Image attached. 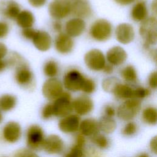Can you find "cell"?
<instances>
[{
	"label": "cell",
	"instance_id": "6da1fadb",
	"mask_svg": "<svg viewBox=\"0 0 157 157\" xmlns=\"http://www.w3.org/2000/svg\"><path fill=\"white\" fill-rule=\"evenodd\" d=\"M157 20L156 17H147L142 21L139 28V34L144 41V46L148 48L155 45L157 41Z\"/></svg>",
	"mask_w": 157,
	"mask_h": 157
},
{
	"label": "cell",
	"instance_id": "7a4b0ae2",
	"mask_svg": "<svg viewBox=\"0 0 157 157\" xmlns=\"http://www.w3.org/2000/svg\"><path fill=\"white\" fill-rule=\"evenodd\" d=\"M112 34V24L107 20H96L90 29V36L98 42H104L109 39Z\"/></svg>",
	"mask_w": 157,
	"mask_h": 157
},
{
	"label": "cell",
	"instance_id": "3957f363",
	"mask_svg": "<svg viewBox=\"0 0 157 157\" xmlns=\"http://www.w3.org/2000/svg\"><path fill=\"white\" fill-rule=\"evenodd\" d=\"M141 103L139 99L131 98L126 99L117 109L118 117L123 120L128 121L136 116L140 109Z\"/></svg>",
	"mask_w": 157,
	"mask_h": 157
},
{
	"label": "cell",
	"instance_id": "277c9868",
	"mask_svg": "<svg viewBox=\"0 0 157 157\" xmlns=\"http://www.w3.org/2000/svg\"><path fill=\"white\" fill-rule=\"evenodd\" d=\"M55 116L64 117L71 114L72 110L71 96L67 92H63L52 104Z\"/></svg>",
	"mask_w": 157,
	"mask_h": 157
},
{
	"label": "cell",
	"instance_id": "5b68a950",
	"mask_svg": "<svg viewBox=\"0 0 157 157\" xmlns=\"http://www.w3.org/2000/svg\"><path fill=\"white\" fill-rule=\"evenodd\" d=\"M84 61L87 67L93 71L102 70L106 64L103 53L96 48L91 49L87 52L85 55Z\"/></svg>",
	"mask_w": 157,
	"mask_h": 157
},
{
	"label": "cell",
	"instance_id": "8992f818",
	"mask_svg": "<svg viewBox=\"0 0 157 157\" xmlns=\"http://www.w3.org/2000/svg\"><path fill=\"white\" fill-rule=\"evenodd\" d=\"M48 10L53 18L59 20L71 13V3L68 0H52L48 5Z\"/></svg>",
	"mask_w": 157,
	"mask_h": 157
},
{
	"label": "cell",
	"instance_id": "52a82bcc",
	"mask_svg": "<svg viewBox=\"0 0 157 157\" xmlns=\"http://www.w3.org/2000/svg\"><path fill=\"white\" fill-rule=\"evenodd\" d=\"M14 78L18 85L24 88H29L33 85L34 75L27 62L15 69Z\"/></svg>",
	"mask_w": 157,
	"mask_h": 157
},
{
	"label": "cell",
	"instance_id": "ba28073f",
	"mask_svg": "<svg viewBox=\"0 0 157 157\" xmlns=\"http://www.w3.org/2000/svg\"><path fill=\"white\" fill-rule=\"evenodd\" d=\"M85 77L78 70L67 71L63 77V85L66 89L71 91L81 90Z\"/></svg>",
	"mask_w": 157,
	"mask_h": 157
},
{
	"label": "cell",
	"instance_id": "9c48e42d",
	"mask_svg": "<svg viewBox=\"0 0 157 157\" xmlns=\"http://www.w3.org/2000/svg\"><path fill=\"white\" fill-rule=\"evenodd\" d=\"M44 139V131L39 126L33 124L29 127L26 132V144L29 148L34 150L41 149Z\"/></svg>",
	"mask_w": 157,
	"mask_h": 157
},
{
	"label": "cell",
	"instance_id": "30bf717a",
	"mask_svg": "<svg viewBox=\"0 0 157 157\" xmlns=\"http://www.w3.org/2000/svg\"><path fill=\"white\" fill-rule=\"evenodd\" d=\"M42 91L44 96L49 100H55L64 91L63 86L59 80L50 78L43 84Z\"/></svg>",
	"mask_w": 157,
	"mask_h": 157
},
{
	"label": "cell",
	"instance_id": "8fae6325",
	"mask_svg": "<svg viewBox=\"0 0 157 157\" xmlns=\"http://www.w3.org/2000/svg\"><path fill=\"white\" fill-rule=\"evenodd\" d=\"M20 11V6L17 1L14 0L0 1V18L2 19L15 20Z\"/></svg>",
	"mask_w": 157,
	"mask_h": 157
},
{
	"label": "cell",
	"instance_id": "7c38bea8",
	"mask_svg": "<svg viewBox=\"0 0 157 157\" xmlns=\"http://www.w3.org/2000/svg\"><path fill=\"white\" fill-rule=\"evenodd\" d=\"M71 3V13L77 18H89L92 14V9L88 0H74Z\"/></svg>",
	"mask_w": 157,
	"mask_h": 157
},
{
	"label": "cell",
	"instance_id": "4fadbf2b",
	"mask_svg": "<svg viewBox=\"0 0 157 157\" xmlns=\"http://www.w3.org/2000/svg\"><path fill=\"white\" fill-rule=\"evenodd\" d=\"M115 34L116 39L122 44L131 43L135 37L133 26L126 23H123L118 25L115 29Z\"/></svg>",
	"mask_w": 157,
	"mask_h": 157
},
{
	"label": "cell",
	"instance_id": "5bb4252c",
	"mask_svg": "<svg viewBox=\"0 0 157 157\" xmlns=\"http://www.w3.org/2000/svg\"><path fill=\"white\" fill-rule=\"evenodd\" d=\"M72 110L78 115H85L93 109V102L90 97L81 95L72 101Z\"/></svg>",
	"mask_w": 157,
	"mask_h": 157
},
{
	"label": "cell",
	"instance_id": "9a60e30c",
	"mask_svg": "<svg viewBox=\"0 0 157 157\" xmlns=\"http://www.w3.org/2000/svg\"><path fill=\"white\" fill-rule=\"evenodd\" d=\"M42 148L49 154H57L63 151L64 143L60 137L52 134L44 139Z\"/></svg>",
	"mask_w": 157,
	"mask_h": 157
},
{
	"label": "cell",
	"instance_id": "2e32d148",
	"mask_svg": "<svg viewBox=\"0 0 157 157\" xmlns=\"http://www.w3.org/2000/svg\"><path fill=\"white\" fill-rule=\"evenodd\" d=\"M106 59L108 63L113 66H120L126 61L127 53L120 46H114L107 52Z\"/></svg>",
	"mask_w": 157,
	"mask_h": 157
},
{
	"label": "cell",
	"instance_id": "e0dca14e",
	"mask_svg": "<svg viewBox=\"0 0 157 157\" xmlns=\"http://www.w3.org/2000/svg\"><path fill=\"white\" fill-rule=\"evenodd\" d=\"M4 139L9 143H15L18 141L21 135L20 125L15 121L8 122L2 131Z\"/></svg>",
	"mask_w": 157,
	"mask_h": 157
},
{
	"label": "cell",
	"instance_id": "ac0fdd59",
	"mask_svg": "<svg viewBox=\"0 0 157 157\" xmlns=\"http://www.w3.org/2000/svg\"><path fill=\"white\" fill-rule=\"evenodd\" d=\"M80 123V118L77 115L69 114L60 120L58 126L62 132L72 133L78 129Z\"/></svg>",
	"mask_w": 157,
	"mask_h": 157
},
{
	"label": "cell",
	"instance_id": "d6986e66",
	"mask_svg": "<svg viewBox=\"0 0 157 157\" xmlns=\"http://www.w3.org/2000/svg\"><path fill=\"white\" fill-rule=\"evenodd\" d=\"M74 45L72 38L66 33H59L55 40V48L58 53L61 54L70 53L73 49Z\"/></svg>",
	"mask_w": 157,
	"mask_h": 157
},
{
	"label": "cell",
	"instance_id": "ffe728a7",
	"mask_svg": "<svg viewBox=\"0 0 157 157\" xmlns=\"http://www.w3.org/2000/svg\"><path fill=\"white\" fill-rule=\"evenodd\" d=\"M32 42L34 47L39 50L45 52L50 49L52 45V38L50 35L45 31L37 30Z\"/></svg>",
	"mask_w": 157,
	"mask_h": 157
},
{
	"label": "cell",
	"instance_id": "44dd1931",
	"mask_svg": "<svg viewBox=\"0 0 157 157\" xmlns=\"http://www.w3.org/2000/svg\"><path fill=\"white\" fill-rule=\"evenodd\" d=\"M86 27L83 19L80 18H73L69 20L65 25L66 34L71 37L80 36L85 31Z\"/></svg>",
	"mask_w": 157,
	"mask_h": 157
},
{
	"label": "cell",
	"instance_id": "7402d4cb",
	"mask_svg": "<svg viewBox=\"0 0 157 157\" xmlns=\"http://www.w3.org/2000/svg\"><path fill=\"white\" fill-rule=\"evenodd\" d=\"M79 130L81 134L85 136L93 137L98 134V122L92 118H86L80 123Z\"/></svg>",
	"mask_w": 157,
	"mask_h": 157
},
{
	"label": "cell",
	"instance_id": "603a6c76",
	"mask_svg": "<svg viewBox=\"0 0 157 157\" xmlns=\"http://www.w3.org/2000/svg\"><path fill=\"white\" fill-rule=\"evenodd\" d=\"M148 9L144 0L137 2L131 10V17L136 21H142L147 18Z\"/></svg>",
	"mask_w": 157,
	"mask_h": 157
},
{
	"label": "cell",
	"instance_id": "cb8c5ba5",
	"mask_svg": "<svg viewBox=\"0 0 157 157\" xmlns=\"http://www.w3.org/2000/svg\"><path fill=\"white\" fill-rule=\"evenodd\" d=\"M18 26L22 29L31 28L34 23V17L33 13L28 10H21L15 19Z\"/></svg>",
	"mask_w": 157,
	"mask_h": 157
},
{
	"label": "cell",
	"instance_id": "d4e9b609",
	"mask_svg": "<svg viewBox=\"0 0 157 157\" xmlns=\"http://www.w3.org/2000/svg\"><path fill=\"white\" fill-rule=\"evenodd\" d=\"M112 93H113L117 98L121 99H128L133 98L134 89L128 85L123 84L119 82L116 85Z\"/></svg>",
	"mask_w": 157,
	"mask_h": 157
},
{
	"label": "cell",
	"instance_id": "484cf974",
	"mask_svg": "<svg viewBox=\"0 0 157 157\" xmlns=\"http://www.w3.org/2000/svg\"><path fill=\"white\" fill-rule=\"evenodd\" d=\"M4 60L7 64V68L15 69L26 61L24 58L16 52H10L7 53Z\"/></svg>",
	"mask_w": 157,
	"mask_h": 157
},
{
	"label": "cell",
	"instance_id": "4316f807",
	"mask_svg": "<svg viewBox=\"0 0 157 157\" xmlns=\"http://www.w3.org/2000/svg\"><path fill=\"white\" fill-rule=\"evenodd\" d=\"M17 104V98L10 94H4L0 96V110L4 112L13 109Z\"/></svg>",
	"mask_w": 157,
	"mask_h": 157
},
{
	"label": "cell",
	"instance_id": "83f0119b",
	"mask_svg": "<svg viewBox=\"0 0 157 157\" xmlns=\"http://www.w3.org/2000/svg\"><path fill=\"white\" fill-rule=\"evenodd\" d=\"M99 129L105 133H111L113 132L116 128L117 124L115 121L107 116H103L98 122Z\"/></svg>",
	"mask_w": 157,
	"mask_h": 157
},
{
	"label": "cell",
	"instance_id": "f1b7e54d",
	"mask_svg": "<svg viewBox=\"0 0 157 157\" xmlns=\"http://www.w3.org/2000/svg\"><path fill=\"white\" fill-rule=\"evenodd\" d=\"M120 75L128 82L134 83L137 82V74L136 69L132 65H128L123 67L120 72Z\"/></svg>",
	"mask_w": 157,
	"mask_h": 157
},
{
	"label": "cell",
	"instance_id": "f546056e",
	"mask_svg": "<svg viewBox=\"0 0 157 157\" xmlns=\"http://www.w3.org/2000/svg\"><path fill=\"white\" fill-rule=\"evenodd\" d=\"M44 74L48 77L53 78L57 75L59 72L58 63L53 59H50L46 61L43 67Z\"/></svg>",
	"mask_w": 157,
	"mask_h": 157
},
{
	"label": "cell",
	"instance_id": "4dcf8cb0",
	"mask_svg": "<svg viewBox=\"0 0 157 157\" xmlns=\"http://www.w3.org/2000/svg\"><path fill=\"white\" fill-rule=\"evenodd\" d=\"M144 121L150 124H155L157 121L156 109L152 107H147L142 112Z\"/></svg>",
	"mask_w": 157,
	"mask_h": 157
},
{
	"label": "cell",
	"instance_id": "1f68e13d",
	"mask_svg": "<svg viewBox=\"0 0 157 157\" xmlns=\"http://www.w3.org/2000/svg\"><path fill=\"white\" fill-rule=\"evenodd\" d=\"M91 140L94 144H96L97 147L102 149L107 148L109 144L107 139L102 134H97L94 135V136L91 137Z\"/></svg>",
	"mask_w": 157,
	"mask_h": 157
},
{
	"label": "cell",
	"instance_id": "d6a6232c",
	"mask_svg": "<svg viewBox=\"0 0 157 157\" xmlns=\"http://www.w3.org/2000/svg\"><path fill=\"white\" fill-rule=\"evenodd\" d=\"M119 83L115 77H109L104 79L102 83V88L107 92H112L116 85Z\"/></svg>",
	"mask_w": 157,
	"mask_h": 157
},
{
	"label": "cell",
	"instance_id": "836d02e7",
	"mask_svg": "<svg viewBox=\"0 0 157 157\" xmlns=\"http://www.w3.org/2000/svg\"><path fill=\"white\" fill-rule=\"evenodd\" d=\"M96 88V84L93 80L90 78L86 77L85 78L81 91L85 93L90 94L94 91Z\"/></svg>",
	"mask_w": 157,
	"mask_h": 157
},
{
	"label": "cell",
	"instance_id": "e575fe53",
	"mask_svg": "<svg viewBox=\"0 0 157 157\" xmlns=\"http://www.w3.org/2000/svg\"><path fill=\"white\" fill-rule=\"evenodd\" d=\"M83 146L77 143L71 148L65 157H83Z\"/></svg>",
	"mask_w": 157,
	"mask_h": 157
},
{
	"label": "cell",
	"instance_id": "d590c367",
	"mask_svg": "<svg viewBox=\"0 0 157 157\" xmlns=\"http://www.w3.org/2000/svg\"><path fill=\"white\" fill-rule=\"evenodd\" d=\"M150 94V90L148 88L139 86L136 89H134L133 98H136L137 99H143L149 96Z\"/></svg>",
	"mask_w": 157,
	"mask_h": 157
},
{
	"label": "cell",
	"instance_id": "8d00e7d4",
	"mask_svg": "<svg viewBox=\"0 0 157 157\" xmlns=\"http://www.w3.org/2000/svg\"><path fill=\"white\" fill-rule=\"evenodd\" d=\"M137 131V125L134 122L128 123L122 130V133L125 136H132L136 133Z\"/></svg>",
	"mask_w": 157,
	"mask_h": 157
},
{
	"label": "cell",
	"instance_id": "74e56055",
	"mask_svg": "<svg viewBox=\"0 0 157 157\" xmlns=\"http://www.w3.org/2000/svg\"><path fill=\"white\" fill-rule=\"evenodd\" d=\"M53 109L52 104H46L42 110V117L44 119H48L53 116Z\"/></svg>",
	"mask_w": 157,
	"mask_h": 157
},
{
	"label": "cell",
	"instance_id": "f35d334b",
	"mask_svg": "<svg viewBox=\"0 0 157 157\" xmlns=\"http://www.w3.org/2000/svg\"><path fill=\"white\" fill-rule=\"evenodd\" d=\"M9 32V26L4 20H0V39L6 37Z\"/></svg>",
	"mask_w": 157,
	"mask_h": 157
},
{
	"label": "cell",
	"instance_id": "ab89813d",
	"mask_svg": "<svg viewBox=\"0 0 157 157\" xmlns=\"http://www.w3.org/2000/svg\"><path fill=\"white\" fill-rule=\"evenodd\" d=\"M37 30L34 29V28H24L21 31V35L22 36L28 40H32Z\"/></svg>",
	"mask_w": 157,
	"mask_h": 157
},
{
	"label": "cell",
	"instance_id": "60d3db41",
	"mask_svg": "<svg viewBox=\"0 0 157 157\" xmlns=\"http://www.w3.org/2000/svg\"><path fill=\"white\" fill-rule=\"evenodd\" d=\"M148 85L152 89L155 90L157 86V74L156 71L151 72L148 77Z\"/></svg>",
	"mask_w": 157,
	"mask_h": 157
},
{
	"label": "cell",
	"instance_id": "b9f144b4",
	"mask_svg": "<svg viewBox=\"0 0 157 157\" xmlns=\"http://www.w3.org/2000/svg\"><path fill=\"white\" fill-rule=\"evenodd\" d=\"M47 0H28L29 4L34 7H40L45 4Z\"/></svg>",
	"mask_w": 157,
	"mask_h": 157
},
{
	"label": "cell",
	"instance_id": "7bdbcfd3",
	"mask_svg": "<svg viewBox=\"0 0 157 157\" xmlns=\"http://www.w3.org/2000/svg\"><path fill=\"white\" fill-rule=\"evenodd\" d=\"M105 115L109 117H112L115 114V110L112 105H108L105 107L104 109Z\"/></svg>",
	"mask_w": 157,
	"mask_h": 157
},
{
	"label": "cell",
	"instance_id": "ee69618b",
	"mask_svg": "<svg viewBox=\"0 0 157 157\" xmlns=\"http://www.w3.org/2000/svg\"><path fill=\"white\" fill-rule=\"evenodd\" d=\"M8 53L7 46L2 42H0V59H4Z\"/></svg>",
	"mask_w": 157,
	"mask_h": 157
},
{
	"label": "cell",
	"instance_id": "f6af8a7d",
	"mask_svg": "<svg viewBox=\"0 0 157 157\" xmlns=\"http://www.w3.org/2000/svg\"><path fill=\"white\" fill-rule=\"evenodd\" d=\"M16 157H39V156L29 151L24 150L17 153Z\"/></svg>",
	"mask_w": 157,
	"mask_h": 157
},
{
	"label": "cell",
	"instance_id": "bcb514c9",
	"mask_svg": "<svg viewBox=\"0 0 157 157\" xmlns=\"http://www.w3.org/2000/svg\"><path fill=\"white\" fill-rule=\"evenodd\" d=\"M150 147L151 148V150L155 154H156L157 152V140H156V137H154L151 139L150 143Z\"/></svg>",
	"mask_w": 157,
	"mask_h": 157
},
{
	"label": "cell",
	"instance_id": "7dc6e473",
	"mask_svg": "<svg viewBox=\"0 0 157 157\" xmlns=\"http://www.w3.org/2000/svg\"><path fill=\"white\" fill-rule=\"evenodd\" d=\"M52 27L56 32L59 33V32L61 31V30L63 29V25L59 21L56 20V21H55L53 23Z\"/></svg>",
	"mask_w": 157,
	"mask_h": 157
},
{
	"label": "cell",
	"instance_id": "c3c4849f",
	"mask_svg": "<svg viewBox=\"0 0 157 157\" xmlns=\"http://www.w3.org/2000/svg\"><path fill=\"white\" fill-rule=\"evenodd\" d=\"M102 71H103V72H105V74H110L113 71V66L112 65L110 64L109 63V64H105Z\"/></svg>",
	"mask_w": 157,
	"mask_h": 157
},
{
	"label": "cell",
	"instance_id": "681fc988",
	"mask_svg": "<svg viewBox=\"0 0 157 157\" xmlns=\"http://www.w3.org/2000/svg\"><path fill=\"white\" fill-rule=\"evenodd\" d=\"M117 4L122 6H127L132 4L136 0H114Z\"/></svg>",
	"mask_w": 157,
	"mask_h": 157
},
{
	"label": "cell",
	"instance_id": "f907efd6",
	"mask_svg": "<svg viewBox=\"0 0 157 157\" xmlns=\"http://www.w3.org/2000/svg\"><path fill=\"white\" fill-rule=\"evenodd\" d=\"M6 68H7V67L4 59H0V72H2V71H4Z\"/></svg>",
	"mask_w": 157,
	"mask_h": 157
},
{
	"label": "cell",
	"instance_id": "816d5d0a",
	"mask_svg": "<svg viewBox=\"0 0 157 157\" xmlns=\"http://www.w3.org/2000/svg\"><path fill=\"white\" fill-rule=\"evenodd\" d=\"M151 10L154 12L156 16V0H154L151 4Z\"/></svg>",
	"mask_w": 157,
	"mask_h": 157
},
{
	"label": "cell",
	"instance_id": "f5cc1de1",
	"mask_svg": "<svg viewBox=\"0 0 157 157\" xmlns=\"http://www.w3.org/2000/svg\"><path fill=\"white\" fill-rule=\"evenodd\" d=\"M138 157H149V156L146 153H142L138 156Z\"/></svg>",
	"mask_w": 157,
	"mask_h": 157
},
{
	"label": "cell",
	"instance_id": "db71d44e",
	"mask_svg": "<svg viewBox=\"0 0 157 157\" xmlns=\"http://www.w3.org/2000/svg\"><path fill=\"white\" fill-rule=\"evenodd\" d=\"M2 120V115L1 112V110H0V123H1Z\"/></svg>",
	"mask_w": 157,
	"mask_h": 157
},
{
	"label": "cell",
	"instance_id": "11a10c76",
	"mask_svg": "<svg viewBox=\"0 0 157 157\" xmlns=\"http://www.w3.org/2000/svg\"><path fill=\"white\" fill-rule=\"evenodd\" d=\"M68 1H69L70 2H71L72 1H74V0H68Z\"/></svg>",
	"mask_w": 157,
	"mask_h": 157
}]
</instances>
